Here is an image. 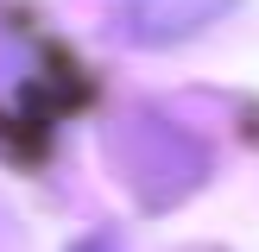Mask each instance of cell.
Wrapping results in <instances>:
<instances>
[{"label":"cell","mask_w":259,"mask_h":252,"mask_svg":"<svg viewBox=\"0 0 259 252\" xmlns=\"http://www.w3.org/2000/svg\"><path fill=\"white\" fill-rule=\"evenodd\" d=\"M228 7L234 0H126L120 38H133V44H177V38L202 32L209 19H222Z\"/></svg>","instance_id":"6da1fadb"},{"label":"cell","mask_w":259,"mask_h":252,"mask_svg":"<svg viewBox=\"0 0 259 252\" xmlns=\"http://www.w3.org/2000/svg\"><path fill=\"white\" fill-rule=\"evenodd\" d=\"M76 252H126V246H120V239H114V233H95V239H82V246H76Z\"/></svg>","instance_id":"7a4b0ae2"}]
</instances>
